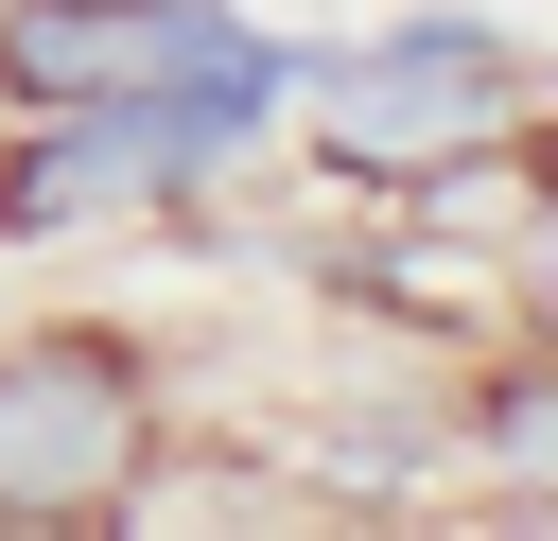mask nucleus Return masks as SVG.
Listing matches in <instances>:
<instances>
[{"label":"nucleus","instance_id":"f257e3e1","mask_svg":"<svg viewBox=\"0 0 558 541\" xmlns=\"http://www.w3.org/2000/svg\"><path fill=\"white\" fill-rule=\"evenodd\" d=\"M0 87L17 105H209L244 140L279 105V52L227 0H0Z\"/></svg>","mask_w":558,"mask_h":541},{"label":"nucleus","instance_id":"f03ea898","mask_svg":"<svg viewBox=\"0 0 558 541\" xmlns=\"http://www.w3.org/2000/svg\"><path fill=\"white\" fill-rule=\"evenodd\" d=\"M349 175H436V157H506L523 140V52L488 17H418L384 52L331 70V122H314Z\"/></svg>","mask_w":558,"mask_h":541},{"label":"nucleus","instance_id":"20e7f679","mask_svg":"<svg viewBox=\"0 0 558 541\" xmlns=\"http://www.w3.org/2000/svg\"><path fill=\"white\" fill-rule=\"evenodd\" d=\"M227 157L209 105H52L17 157H0V227H87V209H174L192 175Z\"/></svg>","mask_w":558,"mask_h":541},{"label":"nucleus","instance_id":"7ed1b4c3","mask_svg":"<svg viewBox=\"0 0 558 541\" xmlns=\"http://www.w3.org/2000/svg\"><path fill=\"white\" fill-rule=\"evenodd\" d=\"M140 436H157L140 349H105V332L0 349V506H122L140 489Z\"/></svg>","mask_w":558,"mask_h":541}]
</instances>
